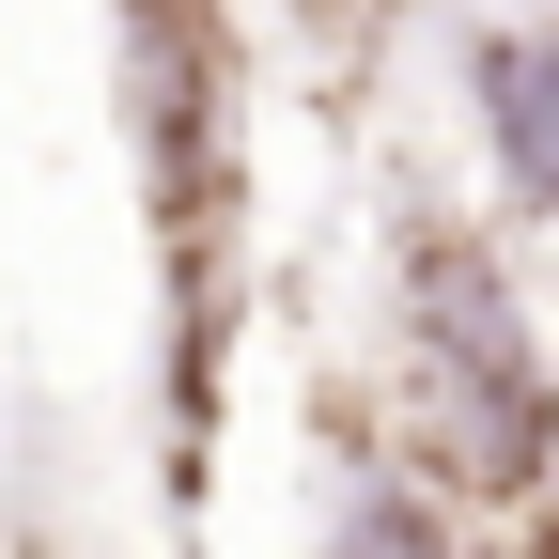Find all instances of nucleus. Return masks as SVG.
Masks as SVG:
<instances>
[{
    "instance_id": "3",
    "label": "nucleus",
    "mask_w": 559,
    "mask_h": 559,
    "mask_svg": "<svg viewBox=\"0 0 559 559\" xmlns=\"http://www.w3.org/2000/svg\"><path fill=\"white\" fill-rule=\"evenodd\" d=\"M466 79V124H481V171H498L513 218H559V32L544 16H498L451 47Z\"/></svg>"
},
{
    "instance_id": "4",
    "label": "nucleus",
    "mask_w": 559,
    "mask_h": 559,
    "mask_svg": "<svg viewBox=\"0 0 559 559\" xmlns=\"http://www.w3.org/2000/svg\"><path fill=\"white\" fill-rule=\"evenodd\" d=\"M311 559H466V498L436 466H389V451H358L326 481V528H311Z\"/></svg>"
},
{
    "instance_id": "2",
    "label": "nucleus",
    "mask_w": 559,
    "mask_h": 559,
    "mask_svg": "<svg viewBox=\"0 0 559 559\" xmlns=\"http://www.w3.org/2000/svg\"><path fill=\"white\" fill-rule=\"evenodd\" d=\"M389 342H404V436L451 498L513 513L559 466V358L528 326V280L481 218H404L389 234Z\"/></svg>"
},
{
    "instance_id": "1",
    "label": "nucleus",
    "mask_w": 559,
    "mask_h": 559,
    "mask_svg": "<svg viewBox=\"0 0 559 559\" xmlns=\"http://www.w3.org/2000/svg\"><path fill=\"white\" fill-rule=\"evenodd\" d=\"M109 94H124V156L140 202H156V249H171V481H202V419H218V326H234V280L218 234L249 218V47H234V0H109Z\"/></svg>"
},
{
    "instance_id": "7",
    "label": "nucleus",
    "mask_w": 559,
    "mask_h": 559,
    "mask_svg": "<svg viewBox=\"0 0 559 559\" xmlns=\"http://www.w3.org/2000/svg\"><path fill=\"white\" fill-rule=\"evenodd\" d=\"M544 32H559V0H544Z\"/></svg>"
},
{
    "instance_id": "6",
    "label": "nucleus",
    "mask_w": 559,
    "mask_h": 559,
    "mask_svg": "<svg viewBox=\"0 0 559 559\" xmlns=\"http://www.w3.org/2000/svg\"><path fill=\"white\" fill-rule=\"evenodd\" d=\"M528 559H559V513H544V528H528Z\"/></svg>"
},
{
    "instance_id": "5",
    "label": "nucleus",
    "mask_w": 559,
    "mask_h": 559,
    "mask_svg": "<svg viewBox=\"0 0 559 559\" xmlns=\"http://www.w3.org/2000/svg\"><path fill=\"white\" fill-rule=\"evenodd\" d=\"M296 16H311V32H358V0H296Z\"/></svg>"
}]
</instances>
